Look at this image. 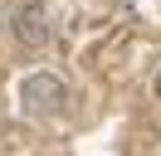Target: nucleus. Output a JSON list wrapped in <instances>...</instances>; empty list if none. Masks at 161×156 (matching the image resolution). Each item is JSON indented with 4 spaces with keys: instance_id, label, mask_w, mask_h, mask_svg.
I'll return each mask as SVG.
<instances>
[{
    "instance_id": "obj_1",
    "label": "nucleus",
    "mask_w": 161,
    "mask_h": 156,
    "mask_svg": "<svg viewBox=\"0 0 161 156\" xmlns=\"http://www.w3.org/2000/svg\"><path fill=\"white\" fill-rule=\"evenodd\" d=\"M64 103H69V83H64L59 73L34 68V73L20 78V107H25V117H54V112H64Z\"/></svg>"
},
{
    "instance_id": "obj_2",
    "label": "nucleus",
    "mask_w": 161,
    "mask_h": 156,
    "mask_svg": "<svg viewBox=\"0 0 161 156\" xmlns=\"http://www.w3.org/2000/svg\"><path fill=\"white\" fill-rule=\"evenodd\" d=\"M10 34L20 39L25 49H49V44H54V15H49V5H44V0H25V5H15Z\"/></svg>"
},
{
    "instance_id": "obj_3",
    "label": "nucleus",
    "mask_w": 161,
    "mask_h": 156,
    "mask_svg": "<svg viewBox=\"0 0 161 156\" xmlns=\"http://www.w3.org/2000/svg\"><path fill=\"white\" fill-rule=\"evenodd\" d=\"M156 98H161V73H156Z\"/></svg>"
}]
</instances>
